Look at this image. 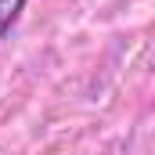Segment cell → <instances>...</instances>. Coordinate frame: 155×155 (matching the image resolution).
Instances as JSON below:
<instances>
[{
	"mask_svg": "<svg viewBox=\"0 0 155 155\" xmlns=\"http://www.w3.org/2000/svg\"><path fill=\"white\" fill-rule=\"evenodd\" d=\"M25 11V0H0V40L15 29V22L22 18Z\"/></svg>",
	"mask_w": 155,
	"mask_h": 155,
	"instance_id": "6da1fadb",
	"label": "cell"
}]
</instances>
